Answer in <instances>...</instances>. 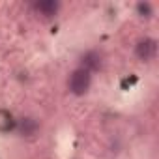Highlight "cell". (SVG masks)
<instances>
[{
  "mask_svg": "<svg viewBox=\"0 0 159 159\" xmlns=\"http://www.w3.org/2000/svg\"><path fill=\"white\" fill-rule=\"evenodd\" d=\"M137 10H139V13H140L142 17H150V15H152L150 4H139V6H137Z\"/></svg>",
  "mask_w": 159,
  "mask_h": 159,
  "instance_id": "cell-6",
  "label": "cell"
},
{
  "mask_svg": "<svg viewBox=\"0 0 159 159\" xmlns=\"http://www.w3.org/2000/svg\"><path fill=\"white\" fill-rule=\"evenodd\" d=\"M36 10H38L41 15L51 17V15L56 13V10H58V2H54V0H41V2L36 4Z\"/></svg>",
  "mask_w": 159,
  "mask_h": 159,
  "instance_id": "cell-3",
  "label": "cell"
},
{
  "mask_svg": "<svg viewBox=\"0 0 159 159\" xmlns=\"http://www.w3.org/2000/svg\"><path fill=\"white\" fill-rule=\"evenodd\" d=\"M19 131H21V135H25V137H32V135L38 131L36 120H32V118H23V120L19 122Z\"/></svg>",
  "mask_w": 159,
  "mask_h": 159,
  "instance_id": "cell-5",
  "label": "cell"
},
{
  "mask_svg": "<svg viewBox=\"0 0 159 159\" xmlns=\"http://www.w3.org/2000/svg\"><path fill=\"white\" fill-rule=\"evenodd\" d=\"M90 88V71L86 69H77L71 73V79H69V90L75 94V96H83L86 94Z\"/></svg>",
  "mask_w": 159,
  "mask_h": 159,
  "instance_id": "cell-1",
  "label": "cell"
},
{
  "mask_svg": "<svg viewBox=\"0 0 159 159\" xmlns=\"http://www.w3.org/2000/svg\"><path fill=\"white\" fill-rule=\"evenodd\" d=\"M155 51H157V45L153 39H142L137 45V56L140 60H152L155 56Z\"/></svg>",
  "mask_w": 159,
  "mask_h": 159,
  "instance_id": "cell-2",
  "label": "cell"
},
{
  "mask_svg": "<svg viewBox=\"0 0 159 159\" xmlns=\"http://www.w3.org/2000/svg\"><path fill=\"white\" fill-rule=\"evenodd\" d=\"M101 66V58L98 52H88L83 56V69L90 71V69H98Z\"/></svg>",
  "mask_w": 159,
  "mask_h": 159,
  "instance_id": "cell-4",
  "label": "cell"
}]
</instances>
